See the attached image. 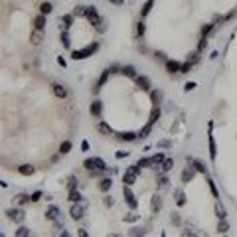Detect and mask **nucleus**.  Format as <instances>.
I'll list each match as a JSON object with an SVG mask.
<instances>
[{"label": "nucleus", "instance_id": "f257e3e1", "mask_svg": "<svg viewBox=\"0 0 237 237\" xmlns=\"http://www.w3.org/2000/svg\"><path fill=\"white\" fill-rule=\"evenodd\" d=\"M85 168L87 170H103L105 162L99 160V158H89V160H85Z\"/></svg>", "mask_w": 237, "mask_h": 237}, {"label": "nucleus", "instance_id": "f03ea898", "mask_svg": "<svg viewBox=\"0 0 237 237\" xmlns=\"http://www.w3.org/2000/svg\"><path fill=\"white\" fill-rule=\"evenodd\" d=\"M136 174H138V164L134 166V168H131V170L125 172V184H127V186L134 184V180H136Z\"/></svg>", "mask_w": 237, "mask_h": 237}, {"label": "nucleus", "instance_id": "7ed1b4c3", "mask_svg": "<svg viewBox=\"0 0 237 237\" xmlns=\"http://www.w3.org/2000/svg\"><path fill=\"white\" fill-rule=\"evenodd\" d=\"M97 50V44H93V46H89V47H85L83 51H73V57L75 59H83V57H87L89 53H93Z\"/></svg>", "mask_w": 237, "mask_h": 237}, {"label": "nucleus", "instance_id": "20e7f679", "mask_svg": "<svg viewBox=\"0 0 237 237\" xmlns=\"http://www.w3.org/2000/svg\"><path fill=\"white\" fill-rule=\"evenodd\" d=\"M51 89H53V93H56V97H59V99H63V97L67 95V91L63 89V85H59V83H53Z\"/></svg>", "mask_w": 237, "mask_h": 237}, {"label": "nucleus", "instance_id": "39448f33", "mask_svg": "<svg viewBox=\"0 0 237 237\" xmlns=\"http://www.w3.org/2000/svg\"><path fill=\"white\" fill-rule=\"evenodd\" d=\"M34 26H36V30H44V28H46V14H40V16H36V20H34Z\"/></svg>", "mask_w": 237, "mask_h": 237}, {"label": "nucleus", "instance_id": "423d86ee", "mask_svg": "<svg viewBox=\"0 0 237 237\" xmlns=\"http://www.w3.org/2000/svg\"><path fill=\"white\" fill-rule=\"evenodd\" d=\"M18 172H20L22 176H32V174H34V166L24 164V166H20V168H18Z\"/></svg>", "mask_w": 237, "mask_h": 237}, {"label": "nucleus", "instance_id": "0eeeda50", "mask_svg": "<svg viewBox=\"0 0 237 237\" xmlns=\"http://www.w3.org/2000/svg\"><path fill=\"white\" fill-rule=\"evenodd\" d=\"M111 186H113V182L109 180V178H105V180H101V182H99V190H101V192L111 190Z\"/></svg>", "mask_w": 237, "mask_h": 237}, {"label": "nucleus", "instance_id": "6e6552de", "mask_svg": "<svg viewBox=\"0 0 237 237\" xmlns=\"http://www.w3.org/2000/svg\"><path fill=\"white\" fill-rule=\"evenodd\" d=\"M136 83H138V87H141L142 91H148V89H150V83H148V79H146V77H138V79H136Z\"/></svg>", "mask_w": 237, "mask_h": 237}, {"label": "nucleus", "instance_id": "1a4fd4ad", "mask_svg": "<svg viewBox=\"0 0 237 237\" xmlns=\"http://www.w3.org/2000/svg\"><path fill=\"white\" fill-rule=\"evenodd\" d=\"M81 215H83V208H79V206L71 208V217L73 219H81Z\"/></svg>", "mask_w": 237, "mask_h": 237}, {"label": "nucleus", "instance_id": "9d476101", "mask_svg": "<svg viewBox=\"0 0 237 237\" xmlns=\"http://www.w3.org/2000/svg\"><path fill=\"white\" fill-rule=\"evenodd\" d=\"M125 198H127V202L131 203V208H136V200H134V196L131 194V190H128V188H125Z\"/></svg>", "mask_w": 237, "mask_h": 237}, {"label": "nucleus", "instance_id": "9b49d317", "mask_svg": "<svg viewBox=\"0 0 237 237\" xmlns=\"http://www.w3.org/2000/svg\"><path fill=\"white\" fill-rule=\"evenodd\" d=\"M30 40H32V44H34V46H38V44L42 42V30H36L34 34H32V38H30Z\"/></svg>", "mask_w": 237, "mask_h": 237}, {"label": "nucleus", "instance_id": "f8f14e48", "mask_svg": "<svg viewBox=\"0 0 237 237\" xmlns=\"http://www.w3.org/2000/svg\"><path fill=\"white\" fill-rule=\"evenodd\" d=\"M123 73H125L127 77H134V75H136V71H134V67H132V65H127V67H123Z\"/></svg>", "mask_w": 237, "mask_h": 237}, {"label": "nucleus", "instance_id": "ddd939ff", "mask_svg": "<svg viewBox=\"0 0 237 237\" xmlns=\"http://www.w3.org/2000/svg\"><path fill=\"white\" fill-rule=\"evenodd\" d=\"M69 150H71V142H69V141H65L61 146H59V152H61V154H67Z\"/></svg>", "mask_w": 237, "mask_h": 237}, {"label": "nucleus", "instance_id": "4468645a", "mask_svg": "<svg viewBox=\"0 0 237 237\" xmlns=\"http://www.w3.org/2000/svg\"><path fill=\"white\" fill-rule=\"evenodd\" d=\"M178 69H182V67H180V63H176V61H168V71H170V73L178 71Z\"/></svg>", "mask_w": 237, "mask_h": 237}, {"label": "nucleus", "instance_id": "2eb2a0df", "mask_svg": "<svg viewBox=\"0 0 237 237\" xmlns=\"http://www.w3.org/2000/svg\"><path fill=\"white\" fill-rule=\"evenodd\" d=\"M87 18L91 20V22H99V16H97L95 10H87Z\"/></svg>", "mask_w": 237, "mask_h": 237}, {"label": "nucleus", "instance_id": "dca6fc26", "mask_svg": "<svg viewBox=\"0 0 237 237\" xmlns=\"http://www.w3.org/2000/svg\"><path fill=\"white\" fill-rule=\"evenodd\" d=\"M40 10H42V14H50V12H51V4H50V2H44V4L40 6Z\"/></svg>", "mask_w": 237, "mask_h": 237}, {"label": "nucleus", "instance_id": "f3484780", "mask_svg": "<svg viewBox=\"0 0 237 237\" xmlns=\"http://www.w3.org/2000/svg\"><path fill=\"white\" fill-rule=\"evenodd\" d=\"M91 113H93V115H99V113H101V103H99V101H95V103L91 105Z\"/></svg>", "mask_w": 237, "mask_h": 237}, {"label": "nucleus", "instance_id": "a211bd4d", "mask_svg": "<svg viewBox=\"0 0 237 237\" xmlns=\"http://www.w3.org/2000/svg\"><path fill=\"white\" fill-rule=\"evenodd\" d=\"M209 154H212V158H215V142H213V136H209Z\"/></svg>", "mask_w": 237, "mask_h": 237}, {"label": "nucleus", "instance_id": "6ab92c4d", "mask_svg": "<svg viewBox=\"0 0 237 237\" xmlns=\"http://www.w3.org/2000/svg\"><path fill=\"white\" fill-rule=\"evenodd\" d=\"M8 215H10V217H16V219H22V212H18V209H12V212H8Z\"/></svg>", "mask_w": 237, "mask_h": 237}, {"label": "nucleus", "instance_id": "aec40b11", "mask_svg": "<svg viewBox=\"0 0 237 237\" xmlns=\"http://www.w3.org/2000/svg\"><path fill=\"white\" fill-rule=\"evenodd\" d=\"M79 200H81L79 192H71V194H69V202H79Z\"/></svg>", "mask_w": 237, "mask_h": 237}, {"label": "nucleus", "instance_id": "412c9836", "mask_svg": "<svg viewBox=\"0 0 237 237\" xmlns=\"http://www.w3.org/2000/svg\"><path fill=\"white\" fill-rule=\"evenodd\" d=\"M150 8H152V2H146L144 4V8H142V16H146L150 12Z\"/></svg>", "mask_w": 237, "mask_h": 237}, {"label": "nucleus", "instance_id": "4be33fe9", "mask_svg": "<svg viewBox=\"0 0 237 237\" xmlns=\"http://www.w3.org/2000/svg\"><path fill=\"white\" fill-rule=\"evenodd\" d=\"M217 231H219V233H225V231H227V223H225V221H221V223L217 225Z\"/></svg>", "mask_w": 237, "mask_h": 237}, {"label": "nucleus", "instance_id": "5701e85b", "mask_svg": "<svg viewBox=\"0 0 237 237\" xmlns=\"http://www.w3.org/2000/svg\"><path fill=\"white\" fill-rule=\"evenodd\" d=\"M99 131H101V132H107V134H111V127H107V125H99Z\"/></svg>", "mask_w": 237, "mask_h": 237}, {"label": "nucleus", "instance_id": "b1692460", "mask_svg": "<svg viewBox=\"0 0 237 237\" xmlns=\"http://www.w3.org/2000/svg\"><path fill=\"white\" fill-rule=\"evenodd\" d=\"M16 235H20V237H24V235H28V229H26V227H20L18 231H16Z\"/></svg>", "mask_w": 237, "mask_h": 237}, {"label": "nucleus", "instance_id": "393cba45", "mask_svg": "<svg viewBox=\"0 0 237 237\" xmlns=\"http://www.w3.org/2000/svg\"><path fill=\"white\" fill-rule=\"evenodd\" d=\"M121 138H125V141H132V138H134V134H132V132H127V134H123Z\"/></svg>", "mask_w": 237, "mask_h": 237}, {"label": "nucleus", "instance_id": "a878e982", "mask_svg": "<svg viewBox=\"0 0 237 237\" xmlns=\"http://www.w3.org/2000/svg\"><path fill=\"white\" fill-rule=\"evenodd\" d=\"M172 166H174V162H172V160H166V162H164V170H170Z\"/></svg>", "mask_w": 237, "mask_h": 237}, {"label": "nucleus", "instance_id": "bb28decb", "mask_svg": "<svg viewBox=\"0 0 237 237\" xmlns=\"http://www.w3.org/2000/svg\"><path fill=\"white\" fill-rule=\"evenodd\" d=\"M194 174H192V172H184V176H182V178H184V182H188V180H190V178H192Z\"/></svg>", "mask_w": 237, "mask_h": 237}, {"label": "nucleus", "instance_id": "cd10ccee", "mask_svg": "<svg viewBox=\"0 0 237 237\" xmlns=\"http://www.w3.org/2000/svg\"><path fill=\"white\" fill-rule=\"evenodd\" d=\"M150 132V125H146V127H144V131L141 132V136H146V134Z\"/></svg>", "mask_w": 237, "mask_h": 237}, {"label": "nucleus", "instance_id": "c85d7f7f", "mask_svg": "<svg viewBox=\"0 0 237 237\" xmlns=\"http://www.w3.org/2000/svg\"><path fill=\"white\" fill-rule=\"evenodd\" d=\"M158 117H160V111H158V109H154V111H152V121H156Z\"/></svg>", "mask_w": 237, "mask_h": 237}, {"label": "nucleus", "instance_id": "c756f323", "mask_svg": "<svg viewBox=\"0 0 237 237\" xmlns=\"http://www.w3.org/2000/svg\"><path fill=\"white\" fill-rule=\"evenodd\" d=\"M40 198H42V194H40V192H36L34 196H32V202H38V200H40Z\"/></svg>", "mask_w": 237, "mask_h": 237}, {"label": "nucleus", "instance_id": "7c9ffc66", "mask_svg": "<svg viewBox=\"0 0 237 237\" xmlns=\"http://www.w3.org/2000/svg\"><path fill=\"white\" fill-rule=\"evenodd\" d=\"M215 209H217V215H219V217H223V215H225V213H223V208H221V206H217Z\"/></svg>", "mask_w": 237, "mask_h": 237}, {"label": "nucleus", "instance_id": "2f4dec72", "mask_svg": "<svg viewBox=\"0 0 237 237\" xmlns=\"http://www.w3.org/2000/svg\"><path fill=\"white\" fill-rule=\"evenodd\" d=\"M136 30H138V34L142 36V34H144V24H138V28H136Z\"/></svg>", "mask_w": 237, "mask_h": 237}, {"label": "nucleus", "instance_id": "473e14b6", "mask_svg": "<svg viewBox=\"0 0 237 237\" xmlns=\"http://www.w3.org/2000/svg\"><path fill=\"white\" fill-rule=\"evenodd\" d=\"M194 87H196V83H186V91H192Z\"/></svg>", "mask_w": 237, "mask_h": 237}, {"label": "nucleus", "instance_id": "72a5a7b5", "mask_svg": "<svg viewBox=\"0 0 237 237\" xmlns=\"http://www.w3.org/2000/svg\"><path fill=\"white\" fill-rule=\"evenodd\" d=\"M190 67H192L190 63H186V65H182V71H190Z\"/></svg>", "mask_w": 237, "mask_h": 237}, {"label": "nucleus", "instance_id": "f704fd0d", "mask_svg": "<svg viewBox=\"0 0 237 237\" xmlns=\"http://www.w3.org/2000/svg\"><path fill=\"white\" fill-rule=\"evenodd\" d=\"M160 160H162V156H160V154H158V156H154V158H152V162L156 164V162H160Z\"/></svg>", "mask_w": 237, "mask_h": 237}, {"label": "nucleus", "instance_id": "c9c22d12", "mask_svg": "<svg viewBox=\"0 0 237 237\" xmlns=\"http://www.w3.org/2000/svg\"><path fill=\"white\" fill-rule=\"evenodd\" d=\"M196 166H198V170H200V172H206V168H203V166H202L200 162H196Z\"/></svg>", "mask_w": 237, "mask_h": 237}]
</instances>
